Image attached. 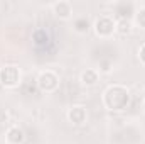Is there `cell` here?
Segmentation results:
<instances>
[{
  "mask_svg": "<svg viewBox=\"0 0 145 144\" xmlns=\"http://www.w3.org/2000/svg\"><path fill=\"white\" fill-rule=\"evenodd\" d=\"M103 104L108 110H123L130 104V92L121 85H111L103 93Z\"/></svg>",
  "mask_w": 145,
  "mask_h": 144,
  "instance_id": "obj_1",
  "label": "cell"
},
{
  "mask_svg": "<svg viewBox=\"0 0 145 144\" xmlns=\"http://www.w3.org/2000/svg\"><path fill=\"white\" fill-rule=\"evenodd\" d=\"M22 73L20 68L15 65H5L0 68V85L5 88H15L20 85Z\"/></svg>",
  "mask_w": 145,
  "mask_h": 144,
  "instance_id": "obj_2",
  "label": "cell"
},
{
  "mask_svg": "<svg viewBox=\"0 0 145 144\" xmlns=\"http://www.w3.org/2000/svg\"><path fill=\"white\" fill-rule=\"evenodd\" d=\"M93 29H95V32H96L98 37L106 39V37L113 36V32L116 31V20H115L111 15H100V17L95 20Z\"/></svg>",
  "mask_w": 145,
  "mask_h": 144,
  "instance_id": "obj_3",
  "label": "cell"
},
{
  "mask_svg": "<svg viewBox=\"0 0 145 144\" xmlns=\"http://www.w3.org/2000/svg\"><path fill=\"white\" fill-rule=\"evenodd\" d=\"M57 87H59V76L54 71L46 70V71H42L39 75V78H37V88L40 92L52 93V92L57 90Z\"/></svg>",
  "mask_w": 145,
  "mask_h": 144,
  "instance_id": "obj_4",
  "label": "cell"
},
{
  "mask_svg": "<svg viewBox=\"0 0 145 144\" xmlns=\"http://www.w3.org/2000/svg\"><path fill=\"white\" fill-rule=\"evenodd\" d=\"M68 120L71 122L72 126H76V127H81V126H84L86 124V120H88V112H86V108L81 107V105H74L68 110Z\"/></svg>",
  "mask_w": 145,
  "mask_h": 144,
  "instance_id": "obj_5",
  "label": "cell"
},
{
  "mask_svg": "<svg viewBox=\"0 0 145 144\" xmlns=\"http://www.w3.org/2000/svg\"><path fill=\"white\" fill-rule=\"evenodd\" d=\"M52 12L56 14L57 19L61 20H68L72 17V3L68 0H59L56 3H52Z\"/></svg>",
  "mask_w": 145,
  "mask_h": 144,
  "instance_id": "obj_6",
  "label": "cell"
},
{
  "mask_svg": "<svg viewBox=\"0 0 145 144\" xmlns=\"http://www.w3.org/2000/svg\"><path fill=\"white\" fill-rule=\"evenodd\" d=\"M32 41H34V46L42 49V48H47L51 44V34L47 29H36L34 34H32Z\"/></svg>",
  "mask_w": 145,
  "mask_h": 144,
  "instance_id": "obj_7",
  "label": "cell"
},
{
  "mask_svg": "<svg viewBox=\"0 0 145 144\" xmlns=\"http://www.w3.org/2000/svg\"><path fill=\"white\" fill-rule=\"evenodd\" d=\"M5 139L8 144H22L25 141V134L19 126H12L7 132H5Z\"/></svg>",
  "mask_w": 145,
  "mask_h": 144,
  "instance_id": "obj_8",
  "label": "cell"
},
{
  "mask_svg": "<svg viewBox=\"0 0 145 144\" xmlns=\"http://www.w3.org/2000/svg\"><path fill=\"white\" fill-rule=\"evenodd\" d=\"M79 80H81V83H83L84 87H95V85L100 81V75H98L96 70L88 68V70H84V71L81 73Z\"/></svg>",
  "mask_w": 145,
  "mask_h": 144,
  "instance_id": "obj_9",
  "label": "cell"
},
{
  "mask_svg": "<svg viewBox=\"0 0 145 144\" xmlns=\"http://www.w3.org/2000/svg\"><path fill=\"white\" fill-rule=\"evenodd\" d=\"M89 20L86 19V17H78V19H74V22H72V31L76 32V34H86L88 31H89Z\"/></svg>",
  "mask_w": 145,
  "mask_h": 144,
  "instance_id": "obj_10",
  "label": "cell"
},
{
  "mask_svg": "<svg viewBox=\"0 0 145 144\" xmlns=\"http://www.w3.org/2000/svg\"><path fill=\"white\" fill-rule=\"evenodd\" d=\"M118 34L125 36V34H130L132 32V20L130 19H118L116 20V31Z\"/></svg>",
  "mask_w": 145,
  "mask_h": 144,
  "instance_id": "obj_11",
  "label": "cell"
},
{
  "mask_svg": "<svg viewBox=\"0 0 145 144\" xmlns=\"http://www.w3.org/2000/svg\"><path fill=\"white\" fill-rule=\"evenodd\" d=\"M135 22L140 27H145V9H140L138 12H135Z\"/></svg>",
  "mask_w": 145,
  "mask_h": 144,
  "instance_id": "obj_12",
  "label": "cell"
},
{
  "mask_svg": "<svg viewBox=\"0 0 145 144\" xmlns=\"http://www.w3.org/2000/svg\"><path fill=\"white\" fill-rule=\"evenodd\" d=\"M138 59L142 61V65H145V44H142L138 49Z\"/></svg>",
  "mask_w": 145,
  "mask_h": 144,
  "instance_id": "obj_13",
  "label": "cell"
},
{
  "mask_svg": "<svg viewBox=\"0 0 145 144\" xmlns=\"http://www.w3.org/2000/svg\"><path fill=\"white\" fill-rule=\"evenodd\" d=\"M144 108H145V98H144Z\"/></svg>",
  "mask_w": 145,
  "mask_h": 144,
  "instance_id": "obj_14",
  "label": "cell"
}]
</instances>
